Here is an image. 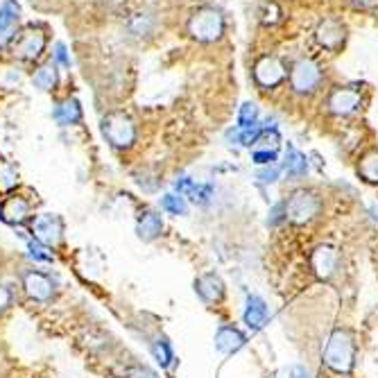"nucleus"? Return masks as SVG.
Returning a JSON list of instances; mask_svg holds the SVG:
<instances>
[{
  "instance_id": "obj_1",
  "label": "nucleus",
  "mask_w": 378,
  "mask_h": 378,
  "mask_svg": "<svg viewBox=\"0 0 378 378\" xmlns=\"http://www.w3.org/2000/svg\"><path fill=\"white\" fill-rule=\"evenodd\" d=\"M227 21L225 14L217 7L204 5L198 7L188 18V34L200 43H213L225 34Z\"/></svg>"
},
{
  "instance_id": "obj_2",
  "label": "nucleus",
  "mask_w": 378,
  "mask_h": 378,
  "mask_svg": "<svg viewBox=\"0 0 378 378\" xmlns=\"http://www.w3.org/2000/svg\"><path fill=\"white\" fill-rule=\"evenodd\" d=\"M290 89L299 93V95H313L320 91L322 82H324V70L322 66L310 57H299L295 64H292L290 72Z\"/></svg>"
},
{
  "instance_id": "obj_3",
  "label": "nucleus",
  "mask_w": 378,
  "mask_h": 378,
  "mask_svg": "<svg viewBox=\"0 0 378 378\" xmlns=\"http://www.w3.org/2000/svg\"><path fill=\"white\" fill-rule=\"evenodd\" d=\"M324 362L333 372L345 374L353 364V342L347 331H333L324 349Z\"/></svg>"
},
{
  "instance_id": "obj_4",
  "label": "nucleus",
  "mask_w": 378,
  "mask_h": 378,
  "mask_svg": "<svg viewBox=\"0 0 378 378\" xmlns=\"http://www.w3.org/2000/svg\"><path fill=\"white\" fill-rule=\"evenodd\" d=\"M284 209H286V220L295 225H303V222H310L313 217L320 213L322 202L310 190H297L284 202Z\"/></svg>"
},
{
  "instance_id": "obj_5",
  "label": "nucleus",
  "mask_w": 378,
  "mask_h": 378,
  "mask_svg": "<svg viewBox=\"0 0 378 378\" xmlns=\"http://www.w3.org/2000/svg\"><path fill=\"white\" fill-rule=\"evenodd\" d=\"M102 131L107 141L114 145L116 150H127L136 141V125L125 114H109L104 118Z\"/></svg>"
},
{
  "instance_id": "obj_6",
  "label": "nucleus",
  "mask_w": 378,
  "mask_h": 378,
  "mask_svg": "<svg viewBox=\"0 0 378 378\" xmlns=\"http://www.w3.org/2000/svg\"><path fill=\"white\" fill-rule=\"evenodd\" d=\"M286 80H288V68L281 59L274 55H263L259 62L254 64V82L265 91L281 87Z\"/></svg>"
},
{
  "instance_id": "obj_7",
  "label": "nucleus",
  "mask_w": 378,
  "mask_h": 378,
  "mask_svg": "<svg viewBox=\"0 0 378 378\" xmlns=\"http://www.w3.org/2000/svg\"><path fill=\"white\" fill-rule=\"evenodd\" d=\"M32 234L36 240H41L43 245L48 247H55L62 242V236H64V222L62 217L55 215V213H41L34 217L32 222Z\"/></svg>"
},
{
  "instance_id": "obj_8",
  "label": "nucleus",
  "mask_w": 378,
  "mask_h": 378,
  "mask_svg": "<svg viewBox=\"0 0 378 378\" xmlns=\"http://www.w3.org/2000/svg\"><path fill=\"white\" fill-rule=\"evenodd\" d=\"M326 107H328V112H331L333 116H351L362 107V97H360V93L356 89L338 87V89H333L331 93H328Z\"/></svg>"
},
{
  "instance_id": "obj_9",
  "label": "nucleus",
  "mask_w": 378,
  "mask_h": 378,
  "mask_svg": "<svg viewBox=\"0 0 378 378\" xmlns=\"http://www.w3.org/2000/svg\"><path fill=\"white\" fill-rule=\"evenodd\" d=\"M43 48H45V34H43V30L41 28H28L14 41L11 50H14L16 57L26 59V62H34V59L41 57Z\"/></svg>"
},
{
  "instance_id": "obj_10",
  "label": "nucleus",
  "mask_w": 378,
  "mask_h": 378,
  "mask_svg": "<svg viewBox=\"0 0 378 378\" xmlns=\"http://www.w3.org/2000/svg\"><path fill=\"white\" fill-rule=\"evenodd\" d=\"M315 39L320 43L326 53H338L340 48L345 45V39H347V30L340 21L335 18H326L322 21L320 26L315 30Z\"/></svg>"
},
{
  "instance_id": "obj_11",
  "label": "nucleus",
  "mask_w": 378,
  "mask_h": 378,
  "mask_svg": "<svg viewBox=\"0 0 378 378\" xmlns=\"http://www.w3.org/2000/svg\"><path fill=\"white\" fill-rule=\"evenodd\" d=\"M23 288H26V292L34 301H50L55 295L53 279L39 270H30L23 274Z\"/></svg>"
},
{
  "instance_id": "obj_12",
  "label": "nucleus",
  "mask_w": 378,
  "mask_h": 378,
  "mask_svg": "<svg viewBox=\"0 0 378 378\" xmlns=\"http://www.w3.org/2000/svg\"><path fill=\"white\" fill-rule=\"evenodd\" d=\"M0 217L7 225H23L30 217V202L21 195H9V198L0 204Z\"/></svg>"
},
{
  "instance_id": "obj_13",
  "label": "nucleus",
  "mask_w": 378,
  "mask_h": 378,
  "mask_svg": "<svg viewBox=\"0 0 378 378\" xmlns=\"http://www.w3.org/2000/svg\"><path fill=\"white\" fill-rule=\"evenodd\" d=\"M310 263H313V270H315L317 276H320V279H328V276H333L335 267H338V254H335V249L322 245V247H317L313 252Z\"/></svg>"
},
{
  "instance_id": "obj_14",
  "label": "nucleus",
  "mask_w": 378,
  "mask_h": 378,
  "mask_svg": "<svg viewBox=\"0 0 378 378\" xmlns=\"http://www.w3.org/2000/svg\"><path fill=\"white\" fill-rule=\"evenodd\" d=\"M18 16H21V5L16 0H5L0 5V43H5L11 36L18 23Z\"/></svg>"
},
{
  "instance_id": "obj_15",
  "label": "nucleus",
  "mask_w": 378,
  "mask_h": 378,
  "mask_svg": "<svg viewBox=\"0 0 378 378\" xmlns=\"http://www.w3.org/2000/svg\"><path fill=\"white\" fill-rule=\"evenodd\" d=\"M175 188L179 195H184V198H190L193 202H198V204H206L211 200V195H213V186L209 184H195L193 179L184 177V179H177L175 181Z\"/></svg>"
},
{
  "instance_id": "obj_16",
  "label": "nucleus",
  "mask_w": 378,
  "mask_h": 378,
  "mask_svg": "<svg viewBox=\"0 0 378 378\" xmlns=\"http://www.w3.org/2000/svg\"><path fill=\"white\" fill-rule=\"evenodd\" d=\"M53 118L62 127L77 125L80 120H82V107H80V102L75 100V97H66V100H62V102L55 107Z\"/></svg>"
},
{
  "instance_id": "obj_17",
  "label": "nucleus",
  "mask_w": 378,
  "mask_h": 378,
  "mask_svg": "<svg viewBox=\"0 0 378 378\" xmlns=\"http://www.w3.org/2000/svg\"><path fill=\"white\" fill-rule=\"evenodd\" d=\"M195 288H198L200 297L206 303H213V301H220L225 295V284L220 281V276L217 274H204L202 279L195 281Z\"/></svg>"
},
{
  "instance_id": "obj_18",
  "label": "nucleus",
  "mask_w": 378,
  "mask_h": 378,
  "mask_svg": "<svg viewBox=\"0 0 378 378\" xmlns=\"http://www.w3.org/2000/svg\"><path fill=\"white\" fill-rule=\"evenodd\" d=\"M267 320H270V310H267L265 301L261 297H249L245 308V324L254 328V331H259V328L267 324Z\"/></svg>"
},
{
  "instance_id": "obj_19",
  "label": "nucleus",
  "mask_w": 378,
  "mask_h": 378,
  "mask_svg": "<svg viewBox=\"0 0 378 378\" xmlns=\"http://www.w3.org/2000/svg\"><path fill=\"white\" fill-rule=\"evenodd\" d=\"M215 347L220 349L222 353H234V351L245 347V335H242L238 328L225 326L215 335Z\"/></svg>"
},
{
  "instance_id": "obj_20",
  "label": "nucleus",
  "mask_w": 378,
  "mask_h": 378,
  "mask_svg": "<svg viewBox=\"0 0 378 378\" xmlns=\"http://www.w3.org/2000/svg\"><path fill=\"white\" fill-rule=\"evenodd\" d=\"M139 236L143 240H154L158 238V234L163 231V220H161V215H158L156 211H143L141 217H139Z\"/></svg>"
},
{
  "instance_id": "obj_21",
  "label": "nucleus",
  "mask_w": 378,
  "mask_h": 378,
  "mask_svg": "<svg viewBox=\"0 0 378 378\" xmlns=\"http://www.w3.org/2000/svg\"><path fill=\"white\" fill-rule=\"evenodd\" d=\"M57 80H59L57 66H55L53 62H50V64H43L39 70L34 72V77H32L34 87L41 89V91H53V89L57 87Z\"/></svg>"
},
{
  "instance_id": "obj_22",
  "label": "nucleus",
  "mask_w": 378,
  "mask_h": 378,
  "mask_svg": "<svg viewBox=\"0 0 378 378\" xmlns=\"http://www.w3.org/2000/svg\"><path fill=\"white\" fill-rule=\"evenodd\" d=\"M286 170L290 177H301L306 175L308 170V161L301 152H297L295 148H288V156H286Z\"/></svg>"
},
{
  "instance_id": "obj_23",
  "label": "nucleus",
  "mask_w": 378,
  "mask_h": 378,
  "mask_svg": "<svg viewBox=\"0 0 378 378\" xmlns=\"http://www.w3.org/2000/svg\"><path fill=\"white\" fill-rule=\"evenodd\" d=\"M161 209L170 215H186L188 213V204L184 195H177V193H168L161 198Z\"/></svg>"
},
{
  "instance_id": "obj_24",
  "label": "nucleus",
  "mask_w": 378,
  "mask_h": 378,
  "mask_svg": "<svg viewBox=\"0 0 378 378\" xmlns=\"http://www.w3.org/2000/svg\"><path fill=\"white\" fill-rule=\"evenodd\" d=\"M358 173L367 181H372V184H378V150H372L362 156Z\"/></svg>"
},
{
  "instance_id": "obj_25",
  "label": "nucleus",
  "mask_w": 378,
  "mask_h": 378,
  "mask_svg": "<svg viewBox=\"0 0 378 378\" xmlns=\"http://www.w3.org/2000/svg\"><path fill=\"white\" fill-rule=\"evenodd\" d=\"M28 249H30V256L34 261H41V263H53L55 261V254L50 252V247L43 245L41 240H28Z\"/></svg>"
},
{
  "instance_id": "obj_26",
  "label": "nucleus",
  "mask_w": 378,
  "mask_h": 378,
  "mask_svg": "<svg viewBox=\"0 0 378 378\" xmlns=\"http://www.w3.org/2000/svg\"><path fill=\"white\" fill-rule=\"evenodd\" d=\"M152 353H154V360L161 364V367H168L170 360H173V349H170V345L166 342L163 338H158L152 342Z\"/></svg>"
},
{
  "instance_id": "obj_27",
  "label": "nucleus",
  "mask_w": 378,
  "mask_h": 378,
  "mask_svg": "<svg viewBox=\"0 0 378 378\" xmlns=\"http://www.w3.org/2000/svg\"><path fill=\"white\" fill-rule=\"evenodd\" d=\"M259 125V107L254 102H245L238 114V127H254Z\"/></svg>"
},
{
  "instance_id": "obj_28",
  "label": "nucleus",
  "mask_w": 378,
  "mask_h": 378,
  "mask_svg": "<svg viewBox=\"0 0 378 378\" xmlns=\"http://www.w3.org/2000/svg\"><path fill=\"white\" fill-rule=\"evenodd\" d=\"M263 23L265 26H274V23L279 21V16H281V11H279V7L274 5V3H265V7H263Z\"/></svg>"
},
{
  "instance_id": "obj_29",
  "label": "nucleus",
  "mask_w": 378,
  "mask_h": 378,
  "mask_svg": "<svg viewBox=\"0 0 378 378\" xmlns=\"http://www.w3.org/2000/svg\"><path fill=\"white\" fill-rule=\"evenodd\" d=\"M254 161L259 163V166H274L276 163V152H270V150H265V152H254Z\"/></svg>"
},
{
  "instance_id": "obj_30",
  "label": "nucleus",
  "mask_w": 378,
  "mask_h": 378,
  "mask_svg": "<svg viewBox=\"0 0 378 378\" xmlns=\"http://www.w3.org/2000/svg\"><path fill=\"white\" fill-rule=\"evenodd\" d=\"M55 62L62 64L64 68H70V57L64 43H55Z\"/></svg>"
},
{
  "instance_id": "obj_31",
  "label": "nucleus",
  "mask_w": 378,
  "mask_h": 378,
  "mask_svg": "<svg viewBox=\"0 0 378 378\" xmlns=\"http://www.w3.org/2000/svg\"><path fill=\"white\" fill-rule=\"evenodd\" d=\"M11 299H14V292H11L7 286H0V313L11 306Z\"/></svg>"
},
{
  "instance_id": "obj_32",
  "label": "nucleus",
  "mask_w": 378,
  "mask_h": 378,
  "mask_svg": "<svg viewBox=\"0 0 378 378\" xmlns=\"http://www.w3.org/2000/svg\"><path fill=\"white\" fill-rule=\"evenodd\" d=\"M127 378H158L152 369L148 367H129L127 369Z\"/></svg>"
},
{
  "instance_id": "obj_33",
  "label": "nucleus",
  "mask_w": 378,
  "mask_h": 378,
  "mask_svg": "<svg viewBox=\"0 0 378 378\" xmlns=\"http://www.w3.org/2000/svg\"><path fill=\"white\" fill-rule=\"evenodd\" d=\"M276 177H279V168L276 166H272V170L267 168V170H263V173H261L263 181H276Z\"/></svg>"
},
{
  "instance_id": "obj_34",
  "label": "nucleus",
  "mask_w": 378,
  "mask_h": 378,
  "mask_svg": "<svg viewBox=\"0 0 378 378\" xmlns=\"http://www.w3.org/2000/svg\"><path fill=\"white\" fill-rule=\"evenodd\" d=\"M290 378H313L303 367H292L290 369Z\"/></svg>"
}]
</instances>
